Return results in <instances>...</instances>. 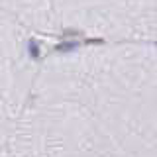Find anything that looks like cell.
<instances>
[{"instance_id":"obj_1","label":"cell","mask_w":157,"mask_h":157,"mask_svg":"<svg viewBox=\"0 0 157 157\" xmlns=\"http://www.w3.org/2000/svg\"><path fill=\"white\" fill-rule=\"evenodd\" d=\"M10 157H157V43H106L49 63Z\"/></svg>"}]
</instances>
